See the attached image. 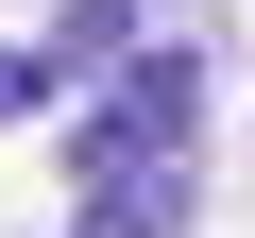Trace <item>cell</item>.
<instances>
[{
    "instance_id": "2",
    "label": "cell",
    "mask_w": 255,
    "mask_h": 238,
    "mask_svg": "<svg viewBox=\"0 0 255 238\" xmlns=\"http://www.w3.org/2000/svg\"><path fill=\"white\" fill-rule=\"evenodd\" d=\"M34 102H68V68L51 51H0V119H34Z\"/></svg>"
},
{
    "instance_id": "1",
    "label": "cell",
    "mask_w": 255,
    "mask_h": 238,
    "mask_svg": "<svg viewBox=\"0 0 255 238\" xmlns=\"http://www.w3.org/2000/svg\"><path fill=\"white\" fill-rule=\"evenodd\" d=\"M187 119H204V51L136 34L119 85L68 119V238H170L187 221Z\"/></svg>"
}]
</instances>
